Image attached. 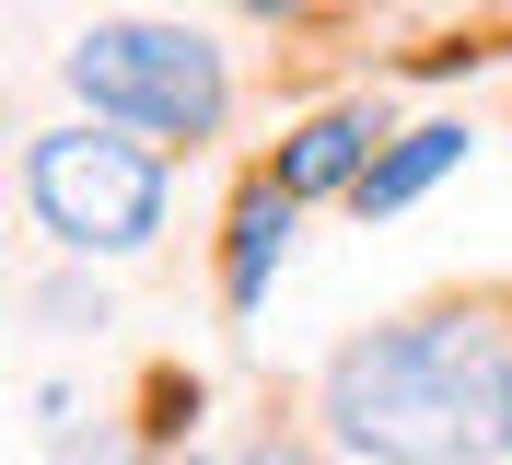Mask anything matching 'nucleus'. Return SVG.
<instances>
[{"instance_id": "8", "label": "nucleus", "mask_w": 512, "mask_h": 465, "mask_svg": "<svg viewBox=\"0 0 512 465\" xmlns=\"http://www.w3.org/2000/svg\"><path fill=\"white\" fill-rule=\"evenodd\" d=\"M256 465H315V454H256Z\"/></svg>"}, {"instance_id": "6", "label": "nucleus", "mask_w": 512, "mask_h": 465, "mask_svg": "<svg viewBox=\"0 0 512 465\" xmlns=\"http://www.w3.org/2000/svg\"><path fill=\"white\" fill-rule=\"evenodd\" d=\"M466 140H478V128H454V117H419V128H396V140L373 152V175L350 186V210H361V221H396L408 198H431V186H443L454 163H466Z\"/></svg>"}, {"instance_id": "1", "label": "nucleus", "mask_w": 512, "mask_h": 465, "mask_svg": "<svg viewBox=\"0 0 512 465\" xmlns=\"http://www.w3.org/2000/svg\"><path fill=\"white\" fill-rule=\"evenodd\" d=\"M315 419L361 465H489L512 419V326L478 303L396 314L326 361Z\"/></svg>"}, {"instance_id": "10", "label": "nucleus", "mask_w": 512, "mask_h": 465, "mask_svg": "<svg viewBox=\"0 0 512 465\" xmlns=\"http://www.w3.org/2000/svg\"><path fill=\"white\" fill-rule=\"evenodd\" d=\"M501 454H512V419H501Z\"/></svg>"}, {"instance_id": "9", "label": "nucleus", "mask_w": 512, "mask_h": 465, "mask_svg": "<svg viewBox=\"0 0 512 465\" xmlns=\"http://www.w3.org/2000/svg\"><path fill=\"white\" fill-rule=\"evenodd\" d=\"M187 465H222V454H187Z\"/></svg>"}, {"instance_id": "7", "label": "nucleus", "mask_w": 512, "mask_h": 465, "mask_svg": "<svg viewBox=\"0 0 512 465\" xmlns=\"http://www.w3.org/2000/svg\"><path fill=\"white\" fill-rule=\"evenodd\" d=\"M233 12H268V24H303L315 0H233Z\"/></svg>"}, {"instance_id": "4", "label": "nucleus", "mask_w": 512, "mask_h": 465, "mask_svg": "<svg viewBox=\"0 0 512 465\" xmlns=\"http://www.w3.org/2000/svg\"><path fill=\"white\" fill-rule=\"evenodd\" d=\"M384 140H396V128H384V105H326V117H303V128L280 140V163H268V175L315 210V198H350V186L373 175Z\"/></svg>"}, {"instance_id": "2", "label": "nucleus", "mask_w": 512, "mask_h": 465, "mask_svg": "<svg viewBox=\"0 0 512 465\" xmlns=\"http://www.w3.org/2000/svg\"><path fill=\"white\" fill-rule=\"evenodd\" d=\"M59 70H70V93H82V117L140 128L163 152H198V140L233 128V59L198 24H163V12H105V24H82Z\"/></svg>"}, {"instance_id": "3", "label": "nucleus", "mask_w": 512, "mask_h": 465, "mask_svg": "<svg viewBox=\"0 0 512 465\" xmlns=\"http://www.w3.org/2000/svg\"><path fill=\"white\" fill-rule=\"evenodd\" d=\"M163 198H175V163L163 140L140 128H105V117H59L24 140V210L59 256H152L163 245Z\"/></svg>"}, {"instance_id": "5", "label": "nucleus", "mask_w": 512, "mask_h": 465, "mask_svg": "<svg viewBox=\"0 0 512 465\" xmlns=\"http://www.w3.org/2000/svg\"><path fill=\"white\" fill-rule=\"evenodd\" d=\"M291 221H303V198H291L280 175H245V186H233V221H222V303L233 314H256L268 291H280Z\"/></svg>"}]
</instances>
